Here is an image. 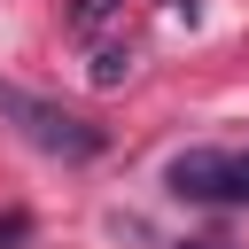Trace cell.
Masks as SVG:
<instances>
[{"instance_id": "obj_1", "label": "cell", "mask_w": 249, "mask_h": 249, "mask_svg": "<svg viewBox=\"0 0 249 249\" xmlns=\"http://www.w3.org/2000/svg\"><path fill=\"white\" fill-rule=\"evenodd\" d=\"M0 117H8L31 148L70 156V163H93V156L109 148V132H101V124H86V117H70V109H54V101H31L23 86H0Z\"/></svg>"}, {"instance_id": "obj_2", "label": "cell", "mask_w": 249, "mask_h": 249, "mask_svg": "<svg viewBox=\"0 0 249 249\" xmlns=\"http://www.w3.org/2000/svg\"><path fill=\"white\" fill-rule=\"evenodd\" d=\"M163 187L179 202H249V148H179Z\"/></svg>"}, {"instance_id": "obj_3", "label": "cell", "mask_w": 249, "mask_h": 249, "mask_svg": "<svg viewBox=\"0 0 249 249\" xmlns=\"http://www.w3.org/2000/svg\"><path fill=\"white\" fill-rule=\"evenodd\" d=\"M117 16H124V0H70V16H62V23H70V39H86V47H101Z\"/></svg>"}, {"instance_id": "obj_4", "label": "cell", "mask_w": 249, "mask_h": 249, "mask_svg": "<svg viewBox=\"0 0 249 249\" xmlns=\"http://www.w3.org/2000/svg\"><path fill=\"white\" fill-rule=\"evenodd\" d=\"M124 78H132V47L124 39H101L93 47V86H124Z\"/></svg>"}, {"instance_id": "obj_5", "label": "cell", "mask_w": 249, "mask_h": 249, "mask_svg": "<svg viewBox=\"0 0 249 249\" xmlns=\"http://www.w3.org/2000/svg\"><path fill=\"white\" fill-rule=\"evenodd\" d=\"M187 249H233V241H218V233H202V241H187Z\"/></svg>"}]
</instances>
